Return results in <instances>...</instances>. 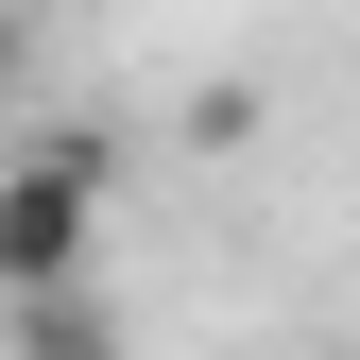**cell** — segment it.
<instances>
[{
	"instance_id": "3957f363",
	"label": "cell",
	"mask_w": 360,
	"mask_h": 360,
	"mask_svg": "<svg viewBox=\"0 0 360 360\" xmlns=\"http://www.w3.org/2000/svg\"><path fill=\"white\" fill-rule=\"evenodd\" d=\"M0 86H34V18H18V0H0Z\"/></svg>"
},
{
	"instance_id": "6da1fadb",
	"label": "cell",
	"mask_w": 360,
	"mask_h": 360,
	"mask_svg": "<svg viewBox=\"0 0 360 360\" xmlns=\"http://www.w3.org/2000/svg\"><path fill=\"white\" fill-rule=\"evenodd\" d=\"M86 257H103V155L52 138V155L0 172V309L18 292H86Z\"/></svg>"
},
{
	"instance_id": "7a4b0ae2",
	"label": "cell",
	"mask_w": 360,
	"mask_h": 360,
	"mask_svg": "<svg viewBox=\"0 0 360 360\" xmlns=\"http://www.w3.org/2000/svg\"><path fill=\"white\" fill-rule=\"evenodd\" d=\"M0 360H120V326H103V292H18L0 309Z\"/></svg>"
}]
</instances>
